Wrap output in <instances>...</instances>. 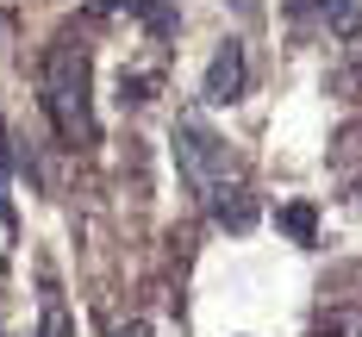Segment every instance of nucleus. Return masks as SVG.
<instances>
[{"instance_id":"1","label":"nucleus","mask_w":362,"mask_h":337,"mask_svg":"<svg viewBox=\"0 0 362 337\" xmlns=\"http://www.w3.org/2000/svg\"><path fill=\"white\" fill-rule=\"evenodd\" d=\"M88 81H94L88 44L57 37L50 57H44V112H50L57 138H63L69 150H88L94 138H100V125H94V100H88Z\"/></svg>"},{"instance_id":"2","label":"nucleus","mask_w":362,"mask_h":337,"mask_svg":"<svg viewBox=\"0 0 362 337\" xmlns=\"http://www.w3.org/2000/svg\"><path fill=\"white\" fill-rule=\"evenodd\" d=\"M175 169H181V182L194 187V194L213 200L218 187H231L238 156H231V144L218 138L206 119H181V125H175Z\"/></svg>"},{"instance_id":"3","label":"nucleus","mask_w":362,"mask_h":337,"mask_svg":"<svg viewBox=\"0 0 362 337\" xmlns=\"http://www.w3.org/2000/svg\"><path fill=\"white\" fill-rule=\"evenodd\" d=\"M244 88H250V57H244L238 37H225L213 50V63H206L200 100H206V107H231V100H244Z\"/></svg>"},{"instance_id":"4","label":"nucleus","mask_w":362,"mask_h":337,"mask_svg":"<svg viewBox=\"0 0 362 337\" xmlns=\"http://www.w3.org/2000/svg\"><path fill=\"white\" fill-rule=\"evenodd\" d=\"M213 219L225 225V231H250V225H256V200L231 182V187H218V194H213Z\"/></svg>"},{"instance_id":"5","label":"nucleus","mask_w":362,"mask_h":337,"mask_svg":"<svg viewBox=\"0 0 362 337\" xmlns=\"http://www.w3.org/2000/svg\"><path fill=\"white\" fill-rule=\"evenodd\" d=\"M125 13H138L150 37H175V25H181L175 0H125Z\"/></svg>"},{"instance_id":"6","label":"nucleus","mask_w":362,"mask_h":337,"mask_svg":"<svg viewBox=\"0 0 362 337\" xmlns=\"http://www.w3.org/2000/svg\"><path fill=\"white\" fill-rule=\"evenodd\" d=\"M319 25L331 37H356L362 32V0H319Z\"/></svg>"},{"instance_id":"7","label":"nucleus","mask_w":362,"mask_h":337,"mask_svg":"<svg viewBox=\"0 0 362 337\" xmlns=\"http://www.w3.org/2000/svg\"><path fill=\"white\" fill-rule=\"evenodd\" d=\"M275 225L288 231L293 244H313V237H319V213H313L306 200H293V206H281V213H275Z\"/></svg>"},{"instance_id":"8","label":"nucleus","mask_w":362,"mask_h":337,"mask_svg":"<svg viewBox=\"0 0 362 337\" xmlns=\"http://www.w3.org/2000/svg\"><path fill=\"white\" fill-rule=\"evenodd\" d=\"M37 337H75V319H69V306L50 294L44 300V325H37Z\"/></svg>"},{"instance_id":"9","label":"nucleus","mask_w":362,"mask_h":337,"mask_svg":"<svg viewBox=\"0 0 362 337\" xmlns=\"http://www.w3.org/2000/svg\"><path fill=\"white\" fill-rule=\"evenodd\" d=\"M119 100H132V107H144V100H150V75H125V88H119Z\"/></svg>"},{"instance_id":"10","label":"nucleus","mask_w":362,"mask_h":337,"mask_svg":"<svg viewBox=\"0 0 362 337\" xmlns=\"http://www.w3.org/2000/svg\"><path fill=\"white\" fill-rule=\"evenodd\" d=\"M112 337H150V325H144V319H132L125 331H112Z\"/></svg>"},{"instance_id":"11","label":"nucleus","mask_w":362,"mask_h":337,"mask_svg":"<svg viewBox=\"0 0 362 337\" xmlns=\"http://www.w3.org/2000/svg\"><path fill=\"white\" fill-rule=\"evenodd\" d=\"M231 6H238L244 19H256V6H262V0H231Z\"/></svg>"},{"instance_id":"12","label":"nucleus","mask_w":362,"mask_h":337,"mask_svg":"<svg viewBox=\"0 0 362 337\" xmlns=\"http://www.w3.org/2000/svg\"><path fill=\"white\" fill-rule=\"evenodd\" d=\"M112 6H125V0H94V13H112Z\"/></svg>"},{"instance_id":"13","label":"nucleus","mask_w":362,"mask_h":337,"mask_svg":"<svg viewBox=\"0 0 362 337\" xmlns=\"http://www.w3.org/2000/svg\"><path fill=\"white\" fill-rule=\"evenodd\" d=\"M350 75H356V88H362V50H356V63H350Z\"/></svg>"}]
</instances>
